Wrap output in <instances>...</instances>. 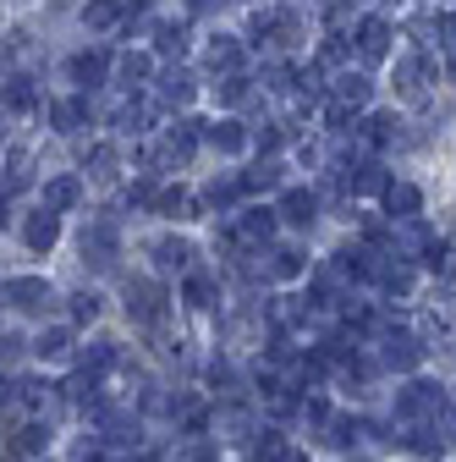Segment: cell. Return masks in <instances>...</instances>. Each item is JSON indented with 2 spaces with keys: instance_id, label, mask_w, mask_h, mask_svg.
<instances>
[{
  "instance_id": "cell-1",
  "label": "cell",
  "mask_w": 456,
  "mask_h": 462,
  "mask_svg": "<svg viewBox=\"0 0 456 462\" xmlns=\"http://www.w3.org/2000/svg\"><path fill=\"white\" fill-rule=\"evenodd\" d=\"M445 413V385L440 380H413L396 391V419L402 424H418V419H440Z\"/></svg>"
},
{
  "instance_id": "cell-2",
  "label": "cell",
  "mask_w": 456,
  "mask_h": 462,
  "mask_svg": "<svg viewBox=\"0 0 456 462\" xmlns=\"http://www.w3.org/2000/svg\"><path fill=\"white\" fill-rule=\"evenodd\" d=\"M424 353H429V346H424V336H413V330H396V325H379V364L385 369H418L424 364Z\"/></svg>"
},
{
  "instance_id": "cell-3",
  "label": "cell",
  "mask_w": 456,
  "mask_h": 462,
  "mask_svg": "<svg viewBox=\"0 0 456 462\" xmlns=\"http://www.w3.org/2000/svg\"><path fill=\"white\" fill-rule=\"evenodd\" d=\"M165 309H170V298H165L160 281H143V275L127 281V319H132V325H149V330H154V325L165 319Z\"/></svg>"
},
{
  "instance_id": "cell-4",
  "label": "cell",
  "mask_w": 456,
  "mask_h": 462,
  "mask_svg": "<svg viewBox=\"0 0 456 462\" xmlns=\"http://www.w3.org/2000/svg\"><path fill=\"white\" fill-rule=\"evenodd\" d=\"M50 281H39V275H12L6 281V303L17 309V314H44L50 309Z\"/></svg>"
},
{
  "instance_id": "cell-5",
  "label": "cell",
  "mask_w": 456,
  "mask_h": 462,
  "mask_svg": "<svg viewBox=\"0 0 456 462\" xmlns=\"http://www.w3.org/2000/svg\"><path fill=\"white\" fill-rule=\"evenodd\" d=\"M116 226H110V220H94L88 231H83V264H94V270H110V264H116Z\"/></svg>"
},
{
  "instance_id": "cell-6",
  "label": "cell",
  "mask_w": 456,
  "mask_h": 462,
  "mask_svg": "<svg viewBox=\"0 0 456 462\" xmlns=\"http://www.w3.org/2000/svg\"><path fill=\"white\" fill-rule=\"evenodd\" d=\"M198 133H204V122H177V127H165V143H160L154 160H165V165H187L193 149H198Z\"/></svg>"
},
{
  "instance_id": "cell-7",
  "label": "cell",
  "mask_w": 456,
  "mask_h": 462,
  "mask_svg": "<svg viewBox=\"0 0 456 462\" xmlns=\"http://www.w3.org/2000/svg\"><path fill=\"white\" fill-rule=\"evenodd\" d=\"M23 243H28L33 254H50L55 243H61V215L33 209V215H28V226H23Z\"/></svg>"
},
{
  "instance_id": "cell-8",
  "label": "cell",
  "mask_w": 456,
  "mask_h": 462,
  "mask_svg": "<svg viewBox=\"0 0 456 462\" xmlns=\"http://www.w3.org/2000/svg\"><path fill=\"white\" fill-rule=\"evenodd\" d=\"M275 215L287 220V226H314V220H319V199H314L308 188H292V193H280Z\"/></svg>"
},
{
  "instance_id": "cell-9",
  "label": "cell",
  "mask_w": 456,
  "mask_h": 462,
  "mask_svg": "<svg viewBox=\"0 0 456 462\" xmlns=\"http://www.w3.org/2000/svg\"><path fill=\"white\" fill-rule=\"evenodd\" d=\"M78 199H83V182H78V177H50V182H44V193H39V209L67 215Z\"/></svg>"
},
{
  "instance_id": "cell-10",
  "label": "cell",
  "mask_w": 456,
  "mask_h": 462,
  "mask_svg": "<svg viewBox=\"0 0 456 462\" xmlns=\"http://www.w3.org/2000/svg\"><path fill=\"white\" fill-rule=\"evenodd\" d=\"M253 33H259V44H292L297 39V17L292 12H259Z\"/></svg>"
},
{
  "instance_id": "cell-11",
  "label": "cell",
  "mask_w": 456,
  "mask_h": 462,
  "mask_svg": "<svg viewBox=\"0 0 456 462\" xmlns=\"http://www.w3.org/2000/svg\"><path fill=\"white\" fill-rule=\"evenodd\" d=\"M358 50H363V61H385L390 55V23L385 17H363L358 23Z\"/></svg>"
},
{
  "instance_id": "cell-12",
  "label": "cell",
  "mask_w": 456,
  "mask_h": 462,
  "mask_svg": "<svg viewBox=\"0 0 456 462\" xmlns=\"http://www.w3.org/2000/svg\"><path fill=\"white\" fill-rule=\"evenodd\" d=\"M385 209H390L396 220H418V209H424V193H418L413 182H385Z\"/></svg>"
},
{
  "instance_id": "cell-13",
  "label": "cell",
  "mask_w": 456,
  "mask_h": 462,
  "mask_svg": "<svg viewBox=\"0 0 456 462\" xmlns=\"http://www.w3.org/2000/svg\"><path fill=\"white\" fill-rule=\"evenodd\" d=\"M275 226H280V215H275V209H242V220H237V237L259 248V243H269V237H275Z\"/></svg>"
},
{
  "instance_id": "cell-14",
  "label": "cell",
  "mask_w": 456,
  "mask_h": 462,
  "mask_svg": "<svg viewBox=\"0 0 456 462\" xmlns=\"http://www.w3.org/2000/svg\"><path fill=\"white\" fill-rule=\"evenodd\" d=\"M363 430H369L363 419H352V413H335V419H330L319 435H324V446H335V451H352V446L363 440Z\"/></svg>"
},
{
  "instance_id": "cell-15",
  "label": "cell",
  "mask_w": 456,
  "mask_h": 462,
  "mask_svg": "<svg viewBox=\"0 0 456 462\" xmlns=\"http://www.w3.org/2000/svg\"><path fill=\"white\" fill-rule=\"evenodd\" d=\"M149 254H154L160 270H193V243L187 237H160V243H149Z\"/></svg>"
},
{
  "instance_id": "cell-16",
  "label": "cell",
  "mask_w": 456,
  "mask_h": 462,
  "mask_svg": "<svg viewBox=\"0 0 456 462\" xmlns=\"http://www.w3.org/2000/svg\"><path fill=\"white\" fill-rule=\"evenodd\" d=\"M105 72H110V50H78V55H72V78H78V83L99 88Z\"/></svg>"
},
{
  "instance_id": "cell-17",
  "label": "cell",
  "mask_w": 456,
  "mask_h": 462,
  "mask_svg": "<svg viewBox=\"0 0 456 462\" xmlns=\"http://www.w3.org/2000/svg\"><path fill=\"white\" fill-rule=\"evenodd\" d=\"M0 105H6V110H17V116H28L33 105H39V88H33V78H6V83H0Z\"/></svg>"
},
{
  "instance_id": "cell-18",
  "label": "cell",
  "mask_w": 456,
  "mask_h": 462,
  "mask_svg": "<svg viewBox=\"0 0 456 462\" xmlns=\"http://www.w3.org/2000/svg\"><path fill=\"white\" fill-rule=\"evenodd\" d=\"M204 61H209L214 72H232V78H237V67H242V44H237L232 33H214V39H209V55H204Z\"/></svg>"
},
{
  "instance_id": "cell-19",
  "label": "cell",
  "mask_w": 456,
  "mask_h": 462,
  "mask_svg": "<svg viewBox=\"0 0 456 462\" xmlns=\"http://www.w3.org/2000/svg\"><path fill=\"white\" fill-rule=\"evenodd\" d=\"M204 138H209L220 154H242V149H248V133H242L237 122H204Z\"/></svg>"
},
{
  "instance_id": "cell-20",
  "label": "cell",
  "mask_w": 456,
  "mask_h": 462,
  "mask_svg": "<svg viewBox=\"0 0 456 462\" xmlns=\"http://www.w3.org/2000/svg\"><path fill=\"white\" fill-rule=\"evenodd\" d=\"M303 270H308V259H303L297 248H275L269 264H264V281H297Z\"/></svg>"
},
{
  "instance_id": "cell-21",
  "label": "cell",
  "mask_w": 456,
  "mask_h": 462,
  "mask_svg": "<svg viewBox=\"0 0 456 462\" xmlns=\"http://www.w3.org/2000/svg\"><path fill=\"white\" fill-rule=\"evenodd\" d=\"M369 94H374V88H369V78H363V72H341V78H335V105L358 110V105H369Z\"/></svg>"
},
{
  "instance_id": "cell-22",
  "label": "cell",
  "mask_w": 456,
  "mask_h": 462,
  "mask_svg": "<svg viewBox=\"0 0 456 462\" xmlns=\"http://www.w3.org/2000/svg\"><path fill=\"white\" fill-rule=\"evenodd\" d=\"M50 122L55 133H78L88 122V99H61V105H50Z\"/></svg>"
},
{
  "instance_id": "cell-23",
  "label": "cell",
  "mask_w": 456,
  "mask_h": 462,
  "mask_svg": "<svg viewBox=\"0 0 456 462\" xmlns=\"http://www.w3.org/2000/svg\"><path fill=\"white\" fill-rule=\"evenodd\" d=\"M116 72H122V83H127V88H143V83L154 78V55H143V50H127Z\"/></svg>"
},
{
  "instance_id": "cell-24",
  "label": "cell",
  "mask_w": 456,
  "mask_h": 462,
  "mask_svg": "<svg viewBox=\"0 0 456 462\" xmlns=\"http://www.w3.org/2000/svg\"><path fill=\"white\" fill-rule=\"evenodd\" d=\"M154 209H160V215H170V220H193L204 204H198V199H187L182 188H165V193L154 199Z\"/></svg>"
},
{
  "instance_id": "cell-25",
  "label": "cell",
  "mask_w": 456,
  "mask_h": 462,
  "mask_svg": "<svg viewBox=\"0 0 456 462\" xmlns=\"http://www.w3.org/2000/svg\"><path fill=\"white\" fill-rule=\"evenodd\" d=\"M67 402H72V408H94V413H99V408H105V402H99V380L78 369V374L67 380Z\"/></svg>"
},
{
  "instance_id": "cell-26",
  "label": "cell",
  "mask_w": 456,
  "mask_h": 462,
  "mask_svg": "<svg viewBox=\"0 0 456 462\" xmlns=\"http://www.w3.org/2000/svg\"><path fill=\"white\" fill-rule=\"evenodd\" d=\"M122 17H127L122 0H88V6H83V23H88V28H116Z\"/></svg>"
},
{
  "instance_id": "cell-27",
  "label": "cell",
  "mask_w": 456,
  "mask_h": 462,
  "mask_svg": "<svg viewBox=\"0 0 456 462\" xmlns=\"http://www.w3.org/2000/svg\"><path fill=\"white\" fill-rule=\"evenodd\" d=\"M116 364H122V353H116V341H94L88 353H83V374H94V380H99L105 369H116Z\"/></svg>"
},
{
  "instance_id": "cell-28",
  "label": "cell",
  "mask_w": 456,
  "mask_h": 462,
  "mask_svg": "<svg viewBox=\"0 0 456 462\" xmlns=\"http://www.w3.org/2000/svg\"><path fill=\"white\" fill-rule=\"evenodd\" d=\"M193 94H198V88H193L187 72H165V78H160V99H165V105H193Z\"/></svg>"
},
{
  "instance_id": "cell-29",
  "label": "cell",
  "mask_w": 456,
  "mask_h": 462,
  "mask_svg": "<svg viewBox=\"0 0 456 462\" xmlns=\"http://www.w3.org/2000/svg\"><path fill=\"white\" fill-rule=\"evenodd\" d=\"M347 188H352V193H385V165H374V160L352 165V177H347Z\"/></svg>"
},
{
  "instance_id": "cell-30",
  "label": "cell",
  "mask_w": 456,
  "mask_h": 462,
  "mask_svg": "<svg viewBox=\"0 0 456 462\" xmlns=\"http://www.w3.org/2000/svg\"><path fill=\"white\" fill-rule=\"evenodd\" d=\"M83 165H88V177H94V182H116V149H110V143H94Z\"/></svg>"
},
{
  "instance_id": "cell-31",
  "label": "cell",
  "mask_w": 456,
  "mask_h": 462,
  "mask_svg": "<svg viewBox=\"0 0 456 462\" xmlns=\"http://www.w3.org/2000/svg\"><path fill=\"white\" fill-rule=\"evenodd\" d=\"M33 353H39V358H67V353H72V330H67V325L44 330V336L33 341Z\"/></svg>"
},
{
  "instance_id": "cell-32",
  "label": "cell",
  "mask_w": 456,
  "mask_h": 462,
  "mask_svg": "<svg viewBox=\"0 0 456 462\" xmlns=\"http://www.w3.org/2000/svg\"><path fill=\"white\" fill-rule=\"evenodd\" d=\"M44 440H50L44 424H23V430L12 435V457H33V451H44Z\"/></svg>"
},
{
  "instance_id": "cell-33",
  "label": "cell",
  "mask_w": 456,
  "mask_h": 462,
  "mask_svg": "<svg viewBox=\"0 0 456 462\" xmlns=\"http://www.w3.org/2000/svg\"><path fill=\"white\" fill-rule=\"evenodd\" d=\"M182 298H187V309H209V303H214V281L193 270V275H187V286H182Z\"/></svg>"
},
{
  "instance_id": "cell-34",
  "label": "cell",
  "mask_w": 456,
  "mask_h": 462,
  "mask_svg": "<svg viewBox=\"0 0 456 462\" xmlns=\"http://www.w3.org/2000/svg\"><path fill=\"white\" fill-rule=\"evenodd\" d=\"M154 50H160V55H182V50H187V28H182V23H165V28L154 33Z\"/></svg>"
},
{
  "instance_id": "cell-35",
  "label": "cell",
  "mask_w": 456,
  "mask_h": 462,
  "mask_svg": "<svg viewBox=\"0 0 456 462\" xmlns=\"http://www.w3.org/2000/svg\"><path fill=\"white\" fill-rule=\"evenodd\" d=\"M237 193H242V182H209L198 204H209V209H232V204H237Z\"/></svg>"
},
{
  "instance_id": "cell-36",
  "label": "cell",
  "mask_w": 456,
  "mask_h": 462,
  "mask_svg": "<svg viewBox=\"0 0 456 462\" xmlns=\"http://www.w3.org/2000/svg\"><path fill=\"white\" fill-rule=\"evenodd\" d=\"M424 67H429V61H424L418 50H413V55H402V67H396V83H402L407 94H418V78H424Z\"/></svg>"
},
{
  "instance_id": "cell-37",
  "label": "cell",
  "mask_w": 456,
  "mask_h": 462,
  "mask_svg": "<svg viewBox=\"0 0 456 462\" xmlns=\"http://www.w3.org/2000/svg\"><path fill=\"white\" fill-rule=\"evenodd\" d=\"M363 138H369L374 149H385V143L396 138V116H369V122H363Z\"/></svg>"
},
{
  "instance_id": "cell-38",
  "label": "cell",
  "mask_w": 456,
  "mask_h": 462,
  "mask_svg": "<svg viewBox=\"0 0 456 462\" xmlns=\"http://www.w3.org/2000/svg\"><path fill=\"white\" fill-rule=\"evenodd\" d=\"M143 122H149V105H143V99H132V105L116 110V127H122V133H143Z\"/></svg>"
},
{
  "instance_id": "cell-39",
  "label": "cell",
  "mask_w": 456,
  "mask_h": 462,
  "mask_svg": "<svg viewBox=\"0 0 456 462\" xmlns=\"http://www.w3.org/2000/svg\"><path fill=\"white\" fill-rule=\"evenodd\" d=\"M280 182V165H253L248 177H242V193H264V188H275Z\"/></svg>"
},
{
  "instance_id": "cell-40",
  "label": "cell",
  "mask_w": 456,
  "mask_h": 462,
  "mask_svg": "<svg viewBox=\"0 0 456 462\" xmlns=\"http://www.w3.org/2000/svg\"><path fill=\"white\" fill-rule=\"evenodd\" d=\"M324 127H330V133H352V110L330 99V105H324Z\"/></svg>"
},
{
  "instance_id": "cell-41",
  "label": "cell",
  "mask_w": 456,
  "mask_h": 462,
  "mask_svg": "<svg viewBox=\"0 0 456 462\" xmlns=\"http://www.w3.org/2000/svg\"><path fill=\"white\" fill-rule=\"evenodd\" d=\"M72 319H78V325H83V319H99V298H94V292H78V298H72Z\"/></svg>"
},
{
  "instance_id": "cell-42",
  "label": "cell",
  "mask_w": 456,
  "mask_h": 462,
  "mask_svg": "<svg viewBox=\"0 0 456 462\" xmlns=\"http://www.w3.org/2000/svg\"><path fill=\"white\" fill-rule=\"evenodd\" d=\"M220 99H225V105H242V99H248V78H242V72L225 78V83H220Z\"/></svg>"
},
{
  "instance_id": "cell-43",
  "label": "cell",
  "mask_w": 456,
  "mask_h": 462,
  "mask_svg": "<svg viewBox=\"0 0 456 462\" xmlns=\"http://www.w3.org/2000/svg\"><path fill=\"white\" fill-rule=\"evenodd\" d=\"M253 143H259V154H275L280 143H287V133H280V127H264V133H259Z\"/></svg>"
},
{
  "instance_id": "cell-44",
  "label": "cell",
  "mask_w": 456,
  "mask_h": 462,
  "mask_svg": "<svg viewBox=\"0 0 456 462\" xmlns=\"http://www.w3.org/2000/svg\"><path fill=\"white\" fill-rule=\"evenodd\" d=\"M154 199H160V193H154V182H132V188H127V204H138V209H143V204H154Z\"/></svg>"
},
{
  "instance_id": "cell-45",
  "label": "cell",
  "mask_w": 456,
  "mask_h": 462,
  "mask_svg": "<svg viewBox=\"0 0 456 462\" xmlns=\"http://www.w3.org/2000/svg\"><path fill=\"white\" fill-rule=\"evenodd\" d=\"M17 353H23V341L17 336H0V364H17Z\"/></svg>"
},
{
  "instance_id": "cell-46",
  "label": "cell",
  "mask_w": 456,
  "mask_h": 462,
  "mask_svg": "<svg viewBox=\"0 0 456 462\" xmlns=\"http://www.w3.org/2000/svg\"><path fill=\"white\" fill-rule=\"evenodd\" d=\"M275 462H308V451H297V446H287V451H280Z\"/></svg>"
},
{
  "instance_id": "cell-47",
  "label": "cell",
  "mask_w": 456,
  "mask_h": 462,
  "mask_svg": "<svg viewBox=\"0 0 456 462\" xmlns=\"http://www.w3.org/2000/svg\"><path fill=\"white\" fill-rule=\"evenodd\" d=\"M440 33H445V44L456 50V17H445V23H440Z\"/></svg>"
},
{
  "instance_id": "cell-48",
  "label": "cell",
  "mask_w": 456,
  "mask_h": 462,
  "mask_svg": "<svg viewBox=\"0 0 456 462\" xmlns=\"http://www.w3.org/2000/svg\"><path fill=\"white\" fill-rule=\"evenodd\" d=\"M6 226H12V204H6V199H0V231H6Z\"/></svg>"
},
{
  "instance_id": "cell-49",
  "label": "cell",
  "mask_w": 456,
  "mask_h": 462,
  "mask_svg": "<svg viewBox=\"0 0 456 462\" xmlns=\"http://www.w3.org/2000/svg\"><path fill=\"white\" fill-rule=\"evenodd\" d=\"M187 6H193V12H204V6H214V0H187Z\"/></svg>"
},
{
  "instance_id": "cell-50",
  "label": "cell",
  "mask_w": 456,
  "mask_h": 462,
  "mask_svg": "<svg viewBox=\"0 0 456 462\" xmlns=\"http://www.w3.org/2000/svg\"><path fill=\"white\" fill-rule=\"evenodd\" d=\"M0 61H6V44H0Z\"/></svg>"
}]
</instances>
